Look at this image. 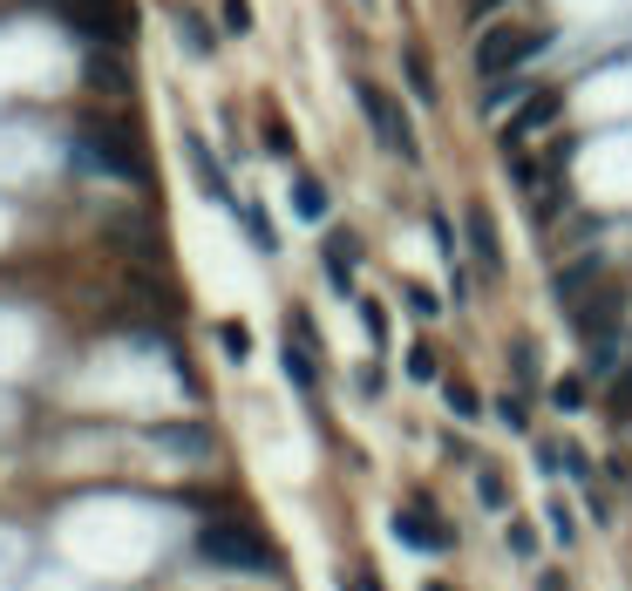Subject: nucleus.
<instances>
[{
  "label": "nucleus",
  "mask_w": 632,
  "mask_h": 591,
  "mask_svg": "<svg viewBox=\"0 0 632 591\" xmlns=\"http://www.w3.org/2000/svg\"><path fill=\"white\" fill-rule=\"evenodd\" d=\"M265 150H280V156H293V136H286V123H265Z\"/></svg>",
  "instance_id": "5701e85b"
},
{
  "label": "nucleus",
  "mask_w": 632,
  "mask_h": 591,
  "mask_svg": "<svg viewBox=\"0 0 632 591\" xmlns=\"http://www.w3.org/2000/svg\"><path fill=\"white\" fill-rule=\"evenodd\" d=\"M428 591H449V584H428Z\"/></svg>",
  "instance_id": "c756f323"
},
{
  "label": "nucleus",
  "mask_w": 632,
  "mask_h": 591,
  "mask_svg": "<svg viewBox=\"0 0 632 591\" xmlns=\"http://www.w3.org/2000/svg\"><path fill=\"white\" fill-rule=\"evenodd\" d=\"M551 402H558V408H578L585 387H578V381H558V387H551Z\"/></svg>",
  "instance_id": "4be33fe9"
},
{
  "label": "nucleus",
  "mask_w": 632,
  "mask_h": 591,
  "mask_svg": "<svg viewBox=\"0 0 632 591\" xmlns=\"http://www.w3.org/2000/svg\"><path fill=\"white\" fill-rule=\"evenodd\" d=\"M361 320H368V333H374V340H388V313H381V306H374V299H368V306H361Z\"/></svg>",
  "instance_id": "b1692460"
},
{
  "label": "nucleus",
  "mask_w": 632,
  "mask_h": 591,
  "mask_svg": "<svg viewBox=\"0 0 632 591\" xmlns=\"http://www.w3.org/2000/svg\"><path fill=\"white\" fill-rule=\"evenodd\" d=\"M537 591H565V578H558V571H544V578H537Z\"/></svg>",
  "instance_id": "cd10ccee"
},
{
  "label": "nucleus",
  "mask_w": 632,
  "mask_h": 591,
  "mask_svg": "<svg viewBox=\"0 0 632 591\" xmlns=\"http://www.w3.org/2000/svg\"><path fill=\"white\" fill-rule=\"evenodd\" d=\"M171 28H177V42H190V55L205 62L211 48H218V34H211V21L197 14V8H171Z\"/></svg>",
  "instance_id": "9d476101"
},
{
  "label": "nucleus",
  "mask_w": 632,
  "mask_h": 591,
  "mask_svg": "<svg viewBox=\"0 0 632 591\" xmlns=\"http://www.w3.org/2000/svg\"><path fill=\"white\" fill-rule=\"evenodd\" d=\"M205 558L211 565H239V571H272V550L246 524H211L205 530Z\"/></svg>",
  "instance_id": "20e7f679"
},
{
  "label": "nucleus",
  "mask_w": 632,
  "mask_h": 591,
  "mask_svg": "<svg viewBox=\"0 0 632 591\" xmlns=\"http://www.w3.org/2000/svg\"><path fill=\"white\" fill-rule=\"evenodd\" d=\"M428 231H436V245H443V252H456V231H449V218H443V211L428 218Z\"/></svg>",
  "instance_id": "a878e982"
},
{
  "label": "nucleus",
  "mask_w": 632,
  "mask_h": 591,
  "mask_svg": "<svg viewBox=\"0 0 632 591\" xmlns=\"http://www.w3.org/2000/svg\"><path fill=\"white\" fill-rule=\"evenodd\" d=\"M239 218H246V231H252V245H259V252H272V245H280V239H272V225H265V211H259V205H246Z\"/></svg>",
  "instance_id": "dca6fc26"
},
{
  "label": "nucleus",
  "mask_w": 632,
  "mask_h": 591,
  "mask_svg": "<svg viewBox=\"0 0 632 591\" xmlns=\"http://www.w3.org/2000/svg\"><path fill=\"white\" fill-rule=\"evenodd\" d=\"M218 347L231 353V361H246V353H252V333H246V327H218Z\"/></svg>",
  "instance_id": "6ab92c4d"
},
{
  "label": "nucleus",
  "mask_w": 632,
  "mask_h": 591,
  "mask_svg": "<svg viewBox=\"0 0 632 591\" xmlns=\"http://www.w3.org/2000/svg\"><path fill=\"white\" fill-rule=\"evenodd\" d=\"M361 102H368V116H374V130H381V143L388 150H402V156H415V136H408V123L394 116V102L374 89V83H361Z\"/></svg>",
  "instance_id": "39448f33"
},
{
  "label": "nucleus",
  "mask_w": 632,
  "mask_h": 591,
  "mask_svg": "<svg viewBox=\"0 0 632 591\" xmlns=\"http://www.w3.org/2000/svg\"><path fill=\"white\" fill-rule=\"evenodd\" d=\"M497 8H503V0H477V14H497Z\"/></svg>",
  "instance_id": "c85d7f7f"
},
{
  "label": "nucleus",
  "mask_w": 632,
  "mask_h": 591,
  "mask_svg": "<svg viewBox=\"0 0 632 591\" xmlns=\"http://www.w3.org/2000/svg\"><path fill=\"white\" fill-rule=\"evenodd\" d=\"M449 408H456L462 422H477V415H483V402H477V387H462V381H449Z\"/></svg>",
  "instance_id": "f3484780"
},
{
  "label": "nucleus",
  "mask_w": 632,
  "mask_h": 591,
  "mask_svg": "<svg viewBox=\"0 0 632 591\" xmlns=\"http://www.w3.org/2000/svg\"><path fill=\"white\" fill-rule=\"evenodd\" d=\"M469 245H477V259L497 272L503 265V252H497V225H490V211H469Z\"/></svg>",
  "instance_id": "ddd939ff"
},
{
  "label": "nucleus",
  "mask_w": 632,
  "mask_h": 591,
  "mask_svg": "<svg viewBox=\"0 0 632 591\" xmlns=\"http://www.w3.org/2000/svg\"><path fill=\"white\" fill-rule=\"evenodd\" d=\"M286 374H293L299 394H313V381H320V368H313V333H306V327H299V347L286 340Z\"/></svg>",
  "instance_id": "9b49d317"
},
{
  "label": "nucleus",
  "mask_w": 632,
  "mask_h": 591,
  "mask_svg": "<svg viewBox=\"0 0 632 591\" xmlns=\"http://www.w3.org/2000/svg\"><path fill=\"white\" fill-rule=\"evenodd\" d=\"M48 8L75 28V34H89V42H123V34H130V8H123V0H48Z\"/></svg>",
  "instance_id": "f03ea898"
},
{
  "label": "nucleus",
  "mask_w": 632,
  "mask_h": 591,
  "mask_svg": "<svg viewBox=\"0 0 632 591\" xmlns=\"http://www.w3.org/2000/svg\"><path fill=\"white\" fill-rule=\"evenodd\" d=\"M537 48H544V28H490V34H483V48H477V68L497 83L503 68H524Z\"/></svg>",
  "instance_id": "7ed1b4c3"
},
{
  "label": "nucleus",
  "mask_w": 632,
  "mask_h": 591,
  "mask_svg": "<svg viewBox=\"0 0 632 591\" xmlns=\"http://www.w3.org/2000/svg\"><path fill=\"white\" fill-rule=\"evenodd\" d=\"M184 156H190V171H197V184H205L218 205H231V184H225V171H218V156H211V143L205 136H184Z\"/></svg>",
  "instance_id": "6e6552de"
},
{
  "label": "nucleus",
  "mask_w": 632,
  "mask_h": 591,
  "mask_svg": "<svg viewBox=\"0 0 632 591\" xmlns=\"http://www.w3.org/2000/svg\"><path fill=\"white\" fill-rule=\"evenodd\" d=\"M75 150L96 156V164H102L109 177H137V171H143L137 136H130L123 123H83V130H75Z\"/></svg>",
  "instance_id": "f257e3e1"
},
{
  "label": "nucleus",
  "mask_w": 632,
  "mask_h": 591,
  "mask_svg": "<svg viewBox=\"0 0 632 591\" xmlns=\"http://www.w3.org/2000/svg\"><path fill=\"white\" fill-rule=\"evenodd\" d=\"M408 306L422 313V320H436V293H422V286H408Z\"/></svg>",
  "instance_id": "393cba45"
},
{
  "label": "nucleus",
  "mask_w": 632,
  "mask_h": 591,
  "mask_svg": "<svg viewBox=\"0 0 632 591\" xmlns=\"http://www.w3.org/2000/svg\"><path fill=\"white\" fill-rule=\"evenodd\" d=\"M544 517H551V537H565V544L578 537V517H571V503H565V496H551V510H544Z\"/></svg>",
  "instance_id": "4468645a"
},
{
  "label": "nucleus",
  "mask_w": 632,
  "mask_h": 591,
  "mask_svg": "<svg viewBox=\"0 0 632 591\" xmlns=\"http://www.w3.org/2000/svg\"><path fill=\"white\" fill-rule=\"evenodd\" d=\"M477 496H483L490 510H503V503H510V490H503V477H497V469H483V477H477Z\"/></svg>",
  "instance_id": "a211bd4d"
},
{
  "label": "nucleus",
  "mask_w": 632,
  "mask_h": 591,
  "mask_svg": "<svg viewBox=\"0 0 632 591\" xmlns=\"http://www.w3.org/2000/svg\"><path fill=\"white\" fill-rule=\"evenodd\" d=\"M408 75H415V96H436V83H428V68H422V55H408Z\"/></svg>",
  "instance_id": "bb28decb"
},
{
  "label": "nucleus",
  "mask_w": 632,
  "mask_h": 591,
  "mask_svg": "<svg viewBox=\"0 0 632 591\" xmlns=\"http://www.w3.org/2000/svg\"><path fill=\"white\" fill-rule=\"evenodd\" d=\"M394 537H402L408 550H449V530L428 524V503H415V517H394Z\"/></svg>",
  "instance_id": "423d86ee"
},
{
  "label": "nucleus",
  "mask_w": 632,
  "mask_h": 591,
  "mask_svg": "<svg viewBox=\"0 0 632 591\" xmlns=\"http://www.w3.org/2000/svg\"><path fill=\"white\" fill-rule=\"evenodd\" d=\"M353 265H361V245H353V231H327V280L347 293L353 286Z\"/></svg>",
  "instance_id": "1a4fd4ad"
},
{
  "label": "nucleus",
  "mask_w": 632,
  "mask_h": 591,
  "mask_svg": "<svg viewBox=\"0 0 632 591\" xmlns=\"http://www.w3.org/2000/svg\"><path fill=\"white\" fill-rule=\"evenodd\" d=\"M551 116H558V96H551V89H537L531 102H517V116H510V143H524V136L551 130Z\"/></svg>",
  "instance_id": "0eeeda50"
},
{
  "label": "nucleus",
  "mask_w": 632,
  "mask_h": 591,
  "mask_svg": "<svg viewBox=\"0 0 632 591\" xmlns=\"http://www.w3.org/2000/svg\"><path fill=\"white\" fill-rule=\"evenodd\" d=\"M503 544H510V558H537V530H531V524H517V517H510Z\"/></svg>",
  "instance_id": "2eb2a0df"
},
{
  "label": "nucleus",
  "mask_w": 632,
  "mask_h": 591,
  "mask_svg": "<svg viewBox=\"0 0 632 591\" xmlns=\"http://www.w3.org/2000/svg\"><path fill=\"white\" fill-rule=\"evenodd\" d=\"M408 374H415V381H436V353L415 347V353H408Z\"/></svg>",
  "instance_id": "aec40b11"
},
{
  "label": "nucleus",
  "mask_w": 632,
  "mask_h": 591,
  "mask_svg": "<svg viewBox=\"0 0 632 591\" xmlns=\"http://www.w3.org/2000/svg\"><path fill=\"white\" fill-rule=\"evenodd\" d=\"M293 211H299V218H313V225L327 218V190H320V177H306V171H293Z\"/></svg>",
  "instance_id": "f8f14e48"
},
{
  "label": "nucleus",
  "mask_w": 632,
  "mask_h": 591,
  "mask_svg": "<svg viewBox=\"0 0 632 591\" xmlns=\"http://www.w3.org/2000/svg\"><path fill=\"white\" fill-rule=\"evenodd\" d=\"M225 28H231V34L252 28V8H246V0H225Z\"/></svg>",
  "instance_id": "412c9836"
}]
</instances>
